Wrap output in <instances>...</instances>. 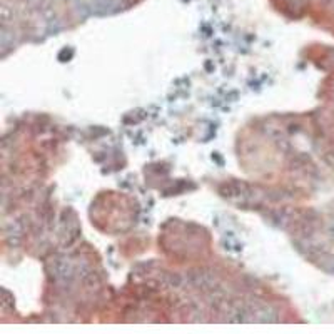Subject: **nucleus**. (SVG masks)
<instances>
[{"mask_svg": "<svg viewBox=\"0 0 334 334\" xmlns=\"http://www.w3.org/2000/svg\"><path fill=\"white\" fill-rule=\"evenodd\" d=\"M186 281L196 289H212L214 282H216V274H214L211 269L200 267L187 272Z\"/></svg>", "mask_w": 334, "mask_h": 334, "instance_id": "obj_1", "label": "nucleus"}, {"mask_svg": "<svg viewBox=\"0 0 334 334\" xmlns=\"http://www.w3.org/2000/svg\"><path fill=\"white\" fill-rule=\"evenodd\" d=\"M328 233H329V234H331V235H333V237H334V221L331 222V224H329V226H328Z\"/></svg>", "mask_w": 334, "mask_h": 334, "instance_id": "obj_3", "label": "nucleus"}, {"mask_svg": "<svg viewBox=\"0 0 334 334\" xmlns=\"http://www.w3.org/2000/svg\"><path fill=\"white\" fill-rule=\"evenodd\" d=\"M247 189H249V187L242 182H229V184L221 186L219 192L224 196V198H237V196H246Z\"/></svg>", "mask_w": 334, "mask_h": 334, "instance_id": "obj_2", "label": "nucleus"}]
</instances>
